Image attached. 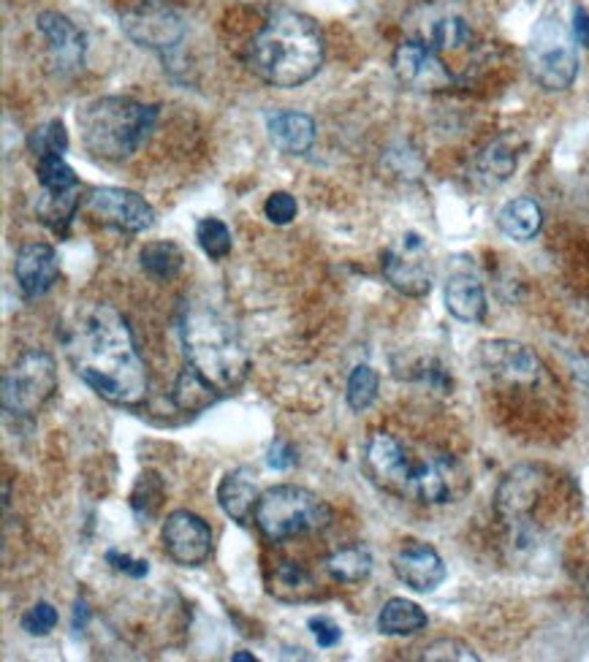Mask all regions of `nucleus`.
I'll return each mask as SVG.
<instances>
[{"label": "nucleus", "instance_id": "nucleus-41", "mask_svg": "<svg viewBox=\"0 0 589 662\" xmlns=\"http://www.w3.org/2000/svg\"><path fill=\"white\" fill-rule=\"evenodd\" d=\"M106 562L112 565V570L123 573L128 578H144L150 573V562L147 559H133L131 554H123V551H106Z\"/></svg>", "mask_w": 589, "mask_h": 662}, {"label": "nucleus", "instance_id": "nucleus-39", "mask_svg": "<svg viewBox=\"0 0 589 662\" xmlns=\"http://www.w3.org/2000/svg\"><path fill=\"white\" fill-rule=\"evenodd\" d=\"M296 212H299V204H296L294 196L285 193V190H277V193H272V196L264 201V215L272 220L275 226H288V223L296 218Z\"/></svg>", "mask_w": 589, "mask_h": 662}, {"label": "nucleus", "instance_id": "nucleus-28", "mask_svg": "<svg viewBox=\"0 0 589 662\" xmlns=\"http://www.w3.org/2000/svg\"><path fill=\"white\" fill-rule=\"evenodd\" d=\"M326 570L340 584H359L372 573V554L367 546H345L326 559Z\"/></svg>", "mask_w": 589, "mask_h": 662}, {"label": "nucleus", "instance_id": "nucleus-7", "mask_svg": "<svg viewBox=\"0 0 589 662\" xmlns=\"http://www.w3.org/2000/svg\"><path fill=\"white\" fill-rule=\"evenodd\" d=\"M527 66L532 79L546 90H568L579 74L576 36L570 33L557 14H543L532 28L527 44Z\"/></svg>", "mask_w": 589, "mask_h": 662}, {"label": "nucleus", "instance_id": "nucleus-26", "mask_svg": "<svg viewBox=\"0 0 589 662\" xmlns=\"http://www.w3.org/2000/svg\"><path fill=\"white\" fill-rule=\"evenodd\" d=\"M171 399H174V405L180 407L182 413H201V410H207L209 405H215L220 394L209 386L207 380L201 378L196 369L185 367L180 372L177 383H174Z\"/></svg>", "mask_w": 589, "mask_h": 662}, {"label": "nucleus", "instance_id": "nucleus-4", "mask_svg": "<svg viewBox=\"0 0 589 662\" xmlns=\"http://www.w3.org/2000/svg\"><path fill=\"white\" fill-rule=\"evenodd\" d=\"M158 109L123 95L93 98L76 109V125L87 152L104 161H125L155 128Z\"/></svg>", "mask_w": 589, "mask_h": 662}, {"label": "nucleus", "instance_id": "nucleus-35", "mask_svg": "<svg viewBox=\"0 0 589 662\" xmlns=\"http://www.w3.org/2000/svg\"><path fill=\"white\" fill-rule=\"evenodd\" d=\"M30 150L36 158L44 155H66L68 150V131L63 120H49L47 125H41L30 136Z\"/></svg>", "mask_w": 589, "mask_h": 662}, {"label": "nucleus", "instance_id": "nucleus-11", "mask_svg": "<svg viewBox=\"0 0 589 662\" xmlns=\"http://www.w3.org/2000/svg\"><path fill=\"white\" fill-rule=\"evenodd\" d=\"M394 74L410 90L435 93L454 85V74L429 41H405L394 52Z\"/></svg>", "mask_w": 589, "mask_h": 662}, {"label": "nucleus", "instance_id": "nucleus-17", "mask_svg": "<svg viewBox=\"0 0 589 662\" xmlns=\"http://www.w3.org/2000/svg\"><path fill=\"white\" fill-rule=\"evenodd\" d=\"M38 30L47 38L49 66L57 74H74L85 63V33L76 28L66 14L57 11H41L38 14Z\"/></svg>", "mask_w": 589, "mask_h": 662}, {"label": "nucleus", "instance_id": "nucleus-19", "mask_svg": "<svg viewBox=\"0 0 589 662\" xmlns=\"http://www.w3.org/2000/svg\"><path fill=\"white\" fill-rule=\"evenodd\" d=\"M57 253L49 245L33 242V245L19 247L17 261H14V277H17L19 291L28 299L44 296L57 283Z\"/></svg>", "mask_w": 589, "mask_h": 662}, {"label": "nucleus", "instance_id": "nucleus-38", "mask_svg": "<svg viewBox=\"0 0 589 662\" xmlns=\"http://www.w3.org/2000/svg\"><path fill=\"white\" fill-rule=\"evenodd\" d=\"M57 627V608L49 603H36L28 614L22 616V630L28 635H49Z\"/></svg>", "mask_w": 589, "mask_h": 662}, {"label": "nucleus", "instance_id": "nucleus-6", "mask_svg": "<svg viewBox=\"0 0 589 662\" xmlns=\"http://www.w3.org/2000/svg\"><path fill=\"white\" fill-rule=\"evenodd\" d=\"M551 486L554 478L535 464H519L500 481L494 494V508L516 543H530L541 532L538 511L549 500Z\"/></svg>", "mask_w": 589, "mask_h": 662}, {"label": "nucleus", "instance_id": "nucleus-33", "mask_svg": "<svg viewBox=\"0 0 589 662\" xmlns=\"http://www.w3.org/2000/svg\"><path fill=\"white\" fill-rule=\"evenodd\" d=\"M36 174L41 188L44 190H74L79 188V180H76L74 169L68 166L63 155H44V158H36Z\"/></svg>", "mask_w": 589, "mask_h": 662}, {"label": "nucleus", "instance_id": "nucleus-12", "mask_svg": "<svg viewBox=\"0 0 589 662\" xmlns=\"http://www.w3.org/2000/svg\"><path fill=\"white\" fill-rule=\"evenodd\" d=\"M163 551L182 568H199L212 551V530L201 516L190 511H174L166 516L161 530Z\"/></svg>", "mask_w": 589, "mask_h": 662}, {"label": "nucleus", "instance_id": "nucleus-21", "mask_svg": "<svg viewBox=\"0 0 589 662\" xmlns=\"http://www.w3.org/2000/svg\"><path fill=\"white\" fill-rule=\"evenodd\" d=\"M266 131L277 150L285 155H307L315 144V120L304 112H272Z\"/></svg>", "mask_w": 589, "mask_h": 662}, {"label": "nucleus", "instance_id": "nucleus-20", "mask_svg": "<svg viewBox=\"0 0 589 662\" xmlns=\"http://www.w3.org/2000/svg\"><path fill=\"white\" fill-rule=\"evenodd\" d=\"M256 478L258 475L253 467H237V470L223 475V481L218 486L220 508L239 524H247L250 516L256 513V502L261 497Z\"/></svg>", "mask_w": 589, "mask_h": 662}, {"label": "nucleus", "instance_id": "nucleus-15", "mask_svg": "<svg viewBox=\"0 0 589 662\" xmlns=\"http://www.w3.org/2000/svg\"><path fill=\"white\" fill-rule=\"evenodd\" d=\"M364 462L370 467L372 478L383 489L397 494L410 492L416 462L410 459L408 448L399 443L397 437L386 435V432H375L370 437V443H367V451H364Z\"/></svg>", "mask_w": 589, "mask_h": 662}, {"label": "nucleus", "instance_id": "nucleus-3", "mask_svg": "<svg viewBox=\"0 0 589 662\" xmlns=\"http://www.w3.org/2000/svg\"><path fill=\"white\" fill-rule=\"evenodd\" d=\"M180 334L188 367L196 369L220 397L234 394L245 383L250 356L237 329L218 310L207 304H190L182 315Z\"/></svg>", "mask_w": 589, "mask_h": 662}, {"label": "nucleus", "instance_id": "nucleus-30", "mask_svg": "<svg viewBox=\"0 0 589 662\" xmlns=\"http://www.w3.org/2000/svg\"><path fill=\"white\" fill-rule=\"evenodd\" d=\"M163 500H166V483H163V478L158 473H152V470H144L131 492V508L136 513V519L142 521V524L150 521L155 513L161 511Z\"/></svg>", "mask_w": 589, "mask_h": 662}, {"label": "nucleus", "instance_id": "nucleus-29", "mask_svg": "<svg viewBox=\"0 0 589 662\" xmlns=\"http://www.w3.org/2000/svg\"><path fill=\"white\" fill-rule=\"evenodd\" d=\"M139 264L155 280H171L182 272L185 253L174 242H147L139 253Z\"/></svg>", "mask_w": 589, "mask_h": 662}, {"label": "nucleus", "instance_id": "nucleus-8", "mask_svg": "<svg viewBox=\"0 0 589 662\" xmlns=\"http://www.w3.org/2000/svg\"><path fill=\"white\" fill-rule=\"evenodd\" d=\"M57 391V364L47 350L22 353L6 372L0 402L9 416H36Z\"/></svg>", "mask_w": 589, "mask_h": 662}, {"label": "nucleus", "instance_id": "nucleus-44", "mask_svg": "<svg viewBox=\"0 0 589 662\" xmlns=\"http://www.w3.org/2000/svg\"><path fill=\"white\" fill-rule=\"evenodd\" d=\"M576 576H579L581 587L587 589V595H589V543L584 546V549H581V557H579V562H576Z\"/></svg>", "mask_w": 589, "mask_h": 662}, {"label": "nucleus", "instance_id": "nucleus-34", "mask_svg": "<svg viewBox=\"0 0 589 662\" xmlns=\"http://www.w3.org/2000/svg\"><path fill=\"white\" fill-rule=\"evenodd\" d=\"M196 239H199V247L212 261H220V258H226L231 253V231H228L223 220H201L199 226H196Z\"/></svg>", "mask_w": 589, "mask_h": 662}, {"label": "nucleus", "instance_id": "nucleus-1", "mask_svg": "<svg viewBox=\"0 0 589 662\" xmlns=\"http://www.w3.org/2000/svg\"><path fill=\"white\" fill-rule=\"evenodd\" d=\"M71 367L95 394L112 405L136 407L147 399V369L131 326L109 304H93L66 337Z\"/></svg>", "mask_w": 589, "mask_h": 662}, {"label": "nucleus", "instance_id": "nucleus-2", "mask_svg": "<svg viewBox=\"0 0 589 662\" xmlns=\"http://www.w3.org/2000/svg\"><path fill=\"white\" fill-rule=\"evenodd\" d=\"M247 63L272 87H299L323 66V36L299 11H277L250 41Z\"/></svg>", "mask_w": 589, "mask_h": 662}, {"label": "nucleus", "instance_id": "nucleus-13", "mask_svg": "<svg viewBox=\"0 0 589 662\" xmlns=\"http://www.w3.org/2000/svg\"><path fill=\"white\" fill-rule=\"evenodd\" d=\"M120 25L136 47L152 49V52H171L180 47L185 36L182 19L161 3H144L139 9H131Z\"/></svg>", "mask_w": 589, "mask_h": 662}, {"label": "nucleus", "instance_id": "nucleus-9", "mask_svg": "<svg viewBox=\"0 0 589 662\" xmlns=\"http://www.w3.org/2000/svg\"><path fill=\"white\" fill-rule=\"evenodd\" d=\"M383 275L405 296H427L432 291V261H429L427 242L408 231L397 245L383 253Z\"/></svg>", "mask_w": 589, "mask_h": 662}, {"label": "nucleus", "instance_id": "nucleus-25", "mask_svg": "<svg viewBox=\"0 0 589 662\" xmlns=\"http://www.w3.org/2000/svg\"><path fill=\"white\" fill-rule=\"evenodd\" d=\"M79 188L74 190H44L41 188V196L36 201V215L38 220L49 226L55 234H66L71 220L76 215V207H79Z\"/></svg>", "mask_w": 589, "mask_h": 662}, {"label": "nucleus", "instance_id": "nucleus-22", "mask_svg": "<svg viewBox=\"0 0 589 662\" xmlns=\"http://www.w3.org/2000/svg\"><path fill=\"white\" fill-rule=\"evenodd\" d=\"M446 310L462 323H481L486 315L484 285L473 275H454L446 283Z\"/></svg>", "mask_w": 589, "mask_h": 662}, {"label": "nucleus", "instance_id": "nucleus-45", "mask_svg": "<svg viewBox=\"0 0 589 662\" xmlns=\"http://www.w3.org/2000/svg\"><path fill=\"white\" fill-rule=\"evenodd\" d=\"M85 622H87L85 600H76V606H74V630H85Z\"/></svg>", "mask_w": 589, "mask_h": 662}, {"label": "nucleus", "instance_id": "nucleus-46", "mask_svg": "<svg viewBox=\"0 0 589 662\" xmlns=\"http://www.w3.org/2000/svg\"><path fill=\"white\" fill-rule=\"evenodd\" d=\"M231 662H256V657H253L250 652H237V654H231Z\"/></svg>", "mask_w": 589, "mask_h": 662}, {"label": "nucleus", "instance_id": "nucleus-31", "mask_svg": "<svg viewBox=\"0 0 589 662\" xmlns=\"http://www.w3.org/2000/svg\"><path fill=\"white\" fill-rule=\"evenodd\" d=\"M429 44H432L437 52H462V49L473 44V30H470L465 19L443 17L432 25Z\"/></svg>", "mask_w": 589, "mask_h": 662}, {"label": "nucleus", "instance_id": "nucleus-32", "mask_svg": "<svg viewBox=\"0 0 589 662\" xmlns=\"http://www.w3.org/2000/svg\"><path fill=\"white\" fill-rule=\"evenodd\" d=\"M378 372L370 364H359L353 367L351 378H348V388H345V399L353 413H364L367 407L378 399Z\"/></svg>", "mask_w": 589, "mask_h": 662}, {"label": "nucleus", "instance_id": "nucleus-10", "mask_svg": "<svg viewBox=\"0 0 589 662\" xmlns=\"http://www.w3.org/2000/svg\"><path fill=\"white\" fill-rule=\"evenodd\" d=\"M87 215L101 226L117 228L125 234H142L155 223V212L147 201L125 188H98L85 201Z\"/></svg>", "mask_w": 589, "mask_h": 662}, {"label": "nucleus", "instance_id": "nucleus-40", "mask_svg": "<svg viewBox=\"0 0 589 662\" xmlns=\"http://www.w3.org/2000/svg\"><path fill=\"white\" fill-rule=\"evenodd\" d=\"M307 627H310L315 644L321 646V649H334L342 641V630L332 616H310Z\"/></svg>", "mask_w": 589, "mask_h": 662}, {"label": "nucleus", "instance_id": "nucleus-43", "mask_svg": "<svg viewBox=\"0 0 589 662\" xmlns=\"http://www.w3.org/2000/svg\"><path fill=\"white\" fill-rule=\"evenodd\" d=\"M573 36L581 47L589 49V11L576 9L573 11Z\"/></svg>", "mask_w": 589, "mask_h": 662}, {"label": "nucleus", "instance_id": "nucleus-27", "mask_svg": "<svg viewBox=\"0 0 589 662\" xmlns=\"http://www.w3.org/2000/svg\"><path fill=\"white\" fill-rule=\"evenodd\" d=\"M513 171H516V152L505 142H492L475 158V180L484 188L503 185Z\"/></svg>", "mask_w": 589, "mask_h": 662}, {"label": "nucleus", "instance_id": "nucleus-42", "mask_svg": "<svg viewBox=\"0 0 589 662\" xmlns=\"http://www.w3.org/2000/svg\"><path fill=\"white\" fill-rule=\"evenodd\" d=\"M266 464L272 470H291L296 464V448L285 440H275L266 451Z\"/></svg>", "mask_w": 589, "mask_h": 662}, {"label": "nucleus", "instance_id": "nucleus-16", "mask_svg": "<svg viewBox=\"0 0 589 662\" xmlns=\"http://www.w3.org/2000/svg\"><path fill=\"white\" fill-rule=\"evenodd\" d=\"M465 483V470L456 459L443 454L429 456L416 462L408 497H416L418 502H429V505H443L454 500L456 494H462Z\"/></svg>", "mask_w": 589, "mask_h": 662}, {"label": "nucleus", "instance_id": "nucleus-18", "mask_svg": "<svg viewBox=\"0 0 589 662\" xmlns=\"http://www.w3.org/2000/svg\"><path fill=\"white\" fill-rule=\"evenodd\" d=\"M391 568L399 581L413 592H435L446 581L443 557L437 554V549H432L429 543H421V540L402 546L391 559Z\"/></svg>", "mask_w": 589, "mask_h": 662}, {"label": "nucleus", "instance_id": "nucleus-5", "mask_svg": "<svg viewBox=\"0 0 589 662\" xmlns=\"http://www.w3.org/2000/svg\"><path fill=\"white\" fill-rule=\"evenodd\" d=\"M253 519L258 530L264 532V538L280 543L323 530L332 521V508L310 489L280 483L261 492Z\"/></svg>", "mask_w": 589, "mask_h": 662}, {"label": "nucleus", "instance_id": "nucleus-37", "mask_svg": "<svg viewBox=\"0 0 589 662\" xmlns=\"http://www.w3.org/2000/svg\"><path fill=\"white\" fill-rule=\"evenodd\" d=\"M421 660H429V662H440V660L478 662L481 657H478V654H475L467 644L456 641V638H440V641H435V644H429L427 649H424Z\"/></svg>", "mask_w": 589, "mask_h": 662}, {"label": "nucleus", "instance_id": "nucleus-14", "mask_svg": "<svg viewBox=\"0 0 589 662\" xmlns=\"http://www.w3.org/2000/svg\"><path fill=\"white\" fill-rule=\"evenodd\" d=\"M481 364L500 383L532 386L543 375L541 359L527 345L513 340H492L481 345Z\"/></svg>", "mask_w": 589, "mask_h": 662}, {"label": "nucleus", "instance_id": "nucleus-23", "mask_svg": "<svg viewBox=\"0 0 589 662\" xmlns=\"http://www.w3.org/2000/svg\"><path fill=\"white\" fill-rule=\"evenodd\" d=\"M543 212L532 199H513L497 212V226L513 242H530L541 231Z\"/></svg>", "mask_w": 589, "mask_h": 662}, {"label": "nucleus", "instance_id": "nucleus-36", "mask_svg": "<svg viewBox=\"0 0 589 662\" xmlns=\"http://www.w3.org/2000/svg\"><path fill=\"white\" fill-rule=\"evenodd\" d=\"M275 584H277L275 595L283 597V600H285V592H291L288 600H307L310 592H313V581H310V576H307L299 565H294V562H283V565L275 570Z\"/></svg>", "mask_w": 589, "mask_h": 662}, {"label": "nucleus", "instance_id": "nucleus-24", "mask_svg": "<svg viewBox=\"0 0 589 662\" xmlns=\"http://www.w3.org/2000/svg\"><path fill=\"white\" fill-rule=\"evenodd\" d=\"M427 627V614L424 608L405 600V597H391L378 614V630L383 635H413Z\"/></svg>", "mask_w": 589, "mask_h": 662}]
</instances>
